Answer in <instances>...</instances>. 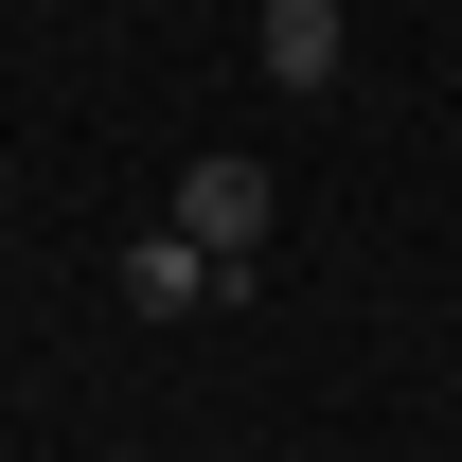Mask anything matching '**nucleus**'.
<instances>
[{"label":"nucleus","mask_w":462,"mask_h":462,"mask_svg":"<svg viewBox=\"0 0 462 462\" xmlns=\"http://www.w3.org/2000/svg\"><path fill=\"white\" fill-rule=\"evenodd\" d=\"M267 214H285V196H267V161H231V143H214V161H178V214H161V231H196L231 285H249V267H267Z\"/></svg>","instance_id":"f257e3e1"},{"label":"nucleus","mask_w":462,"mask_h":462,"mask_svg":"<svg viewBox=\"0 0 462 462\" xmlns=\"http://www.w3.org/2000/svg\"><path fill=\"white\" fill-rule=\"evenodd\" d=\"M214 285H231V267L196 249V231H125V320H196ZM231 302H249V285H231Z\"/></svg>","instance_id":"f03ea898"},{"label":"nucleus","mask_w":462,"mask_h":462,"mask_svg":"<svg viewBox=\"0 0 462 462\" xmlns=\"http://www.w3.org/2000/svg\"><path fill=\"white\" fill-rule=\"evenodd\" d=\"M249 54H267V89H338V0H267Z\"/></svg>","instance_id":"7ed1b4c3"}]
</instances>
